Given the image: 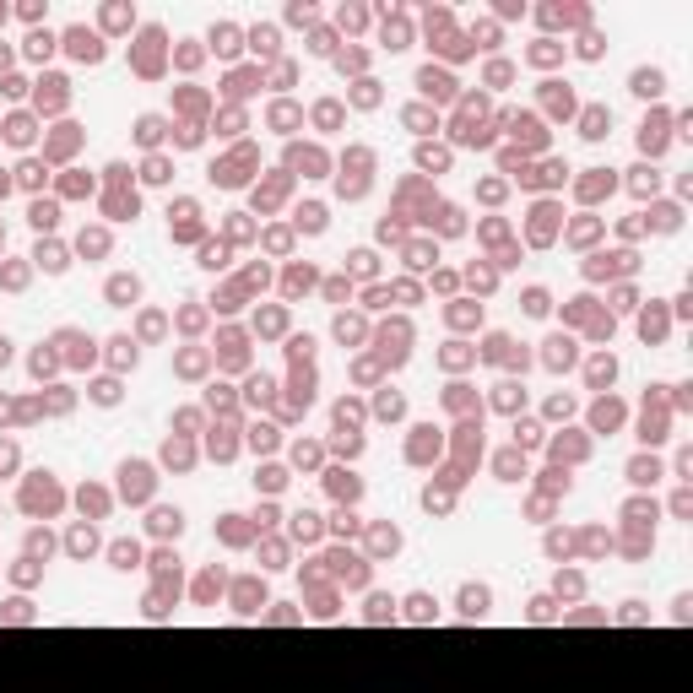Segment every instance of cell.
I'll use <instances>...</instances> for the list:
<instances>
[{
	"label": "cell",
	"instance_id": "obj_1",
	"mask_svg": "<svg viewBox=\"0 0 693 693\" xmlns=\"http://www.w3.org/2000/svg\"><path fill=\"white\" fill-rule=\"evenodd\" d=\"M65 49H71V60H82V65H98L103 60V33H92V27H82V22H76V27H65Z\"/></svg>",
	"mask_w": 693,
	"mask_h": 693
},
{
	"label": "cell",
	"instance_id": "obj_2",
	"mask_svg": "<svg viewBox=\"0 0 693 693\" xmlns=\"http://www.w3.org/2000/svg\"><path fill=\"white\" fill-rule=\"evenodd\" d=\"M417 87H423L428 98H439V103L455 98V82H449V71H433V65H423V71H417Z\"/></svg>",
	"mask_w": 693,
	"mask_h": 693
},
{
	"label": "cell",
	"instance_id": "obj_3",
	"mask_svg": "<svg viewBox=\"0 0 693 693\" xmlns=\"http://www.w3.org/2000/svg\"><path fill=\"white\" fill-rule=\"evenodd\" d=\"M211 49H217V55H223V60H233V55H239V49H244V33H239V27H233V22H217V27H211Z\"/></svg>",
	"mask_w": 693,
	"mask_h": 693
},
{
	"label": "cell",
	"instance_id": "obj_4",
	"mask_svg": "<svg viewBox=\"0 0 693 693\" xmlns=\"http://www.w3.org/2000/svg\"><path fill=\"white\" fill-rule=\"evenodd\" d=\"M244 38H249V49H255L260 60H271V55H276V43H282V33H276L271 22H260V27H249Z\"/></svg>",
	"mask_w": 693,
	"mask_h": 693
},
{
	"label": "cell",
	"instance_id": "obj_5",
	"mask_svg": "<svg viewBox=\"0 0 693 693\" xmlns=\"http://www.w3.org/2000/svg\"><path fill=\"white\" fill-rule=\"evenodd\" d=\"M607 125H612L607 108H585V114H580V136H585V141H601V136H607Z\"/></svg>",
	"mask_w": 693,
	"mask_h": 693
},
{
	"label": "cell",
	"instance_id": "obj_6",
	"mask_svg": "<svg viewBox=\"0 0 693 693\" xmlns=\"http://www.w3.org/2000/svg\"><path fill=\"white\" fill-rule=\"evenodd\" d=\"M0 136H6L11 146H27L33 141V114H11V120L0 125Z\"/></svg>",
	"mask_w": 693,
	"mask_h": 693
},
{
	"label": "cell",
	"instance_id": "obj_7",
	"mask_svg": "<svg viewBox=\"0 0 693 693\" xmlns=\"http://www.w3.org/2000/svg\"><path fill=\"white\" fill-rule=\"evenodd\" d=\"M158 43H163V27H146L141 33V55H136V65H141L146 76L158 71Z\"/></svg>",
	"mask_w": 693,
	"mask_h": 693
},
{
	"label": "cell",
	"instance_id": "obj_8",
	"mask_svg": "<svg viewBox=\"0 0 693 693\" xmlns=\"http://www.w3.org/2000/svg\"><path fill=\"white\" fill-rule=\"evenodd\" d=\"M55 33H49V27H33V33H27V60H49V55H55Z\"/></svg>",
	"mask_w": 693,
	"mask_h": 693
},
{
	"label": "cell",
	"instance_id": "obj_9",
	"mask_svg": "<svg viewBox=\"0 0 693 693\" xmlns=\"http://www.w3.org/2000/svg\"><path fill=\"white\" fill-rule=\"evenodd\" d=\"M125 498H146L152 493V477H146V466H125Z\"/></svg>",
	"mask_w": 693,
	"mask_h": 693
},
{
	"label": "cell",
	"instance_id": "obj_10",
	"mask_svg": "<svg viewBox=\"0 0 693 693\" xmlns=\"http://www.w3.org/2000/svg\"><path fill=\"white\" fill-rule=\"evenodd\" d=\"M634 92H639V98H661V87H666V76H661V71H634Z\"/></svg>",
	"mask_w": 693,
	"mask_h": 693
},
{
	"label": "cell",
	"instance_id": "obj_11",
	"mask_svg": "<svg viewBox=\"0 0 693 693\" xmlns=\"http://www.w3.org/2000/svg\"><path fill=\"white\" fill-rule=\"evenodd\" d=\"M639 146H645V152H661V146H666V120H661V114H655V120H645Z\"/></svg>",
	"mask_w": 693,
	"mask_h": 693
},
{
	"label": "cell",
	"instance_id": "obj_12",
	"mask_svg": "<svg viewBox=\"0 0 693 693\" xmlns=\"http://www.w3.org/2000/svg\"><path fill=\"white\" fill-rule=\"evenodd\" d=\"M65 103V76H43L38 87V108H60Z\"/></svg>",
	"mask_w": 693,
	"mask_h": 693
},
{
	"label": "cell",
	"instance_id": "obj_13",
	"mask_svg": "<svg viewBox=\"0 0 693 693\" xmlns=\"http://www.w3.org/2000/svg\"><path fill=\"white\" fill-rule=\"evenodd\" d=\"M98 22H103V33H125L136 17H130V6H103V17H98Z\"/></svg>",
	"mask_w": 693,
	"mask_h": 693
},
{
	"label": "cell",
	"instance_id": "obj_14",
	"mask_svg": "<svg viewBox=\"0 0 693 693\" xmlns=\"http://www.w3.org/2000/svg\"><path fill=\"white\" fill-rule=\"evenodd\" d=\"M461 612H466V617H482V612H488V591H482V585H466V591H461Z\"/></svg>",
	"mask_w": 693,
	"mask_h": 693
},
{
	"label": "cell",
	"instance_id": "obj_15",
	"mask_svg": "<svg viewBox=\"0 0 693 693\" xmlns=\"http://www.w3.org/2000/svg\"><path fill=\"white\" fill-rule=\"evenodd\" d=\"M136 293H141V282H136V276H114V282H108V298H114V304H130V298H136Z\"/></svg>",
	"mask_w": 693,
	"mask_h": 693
},
{
	"label": "cell",
	"instance_id": "obj_16",
	"mask_svg": "<svg viewBox=\"0 0 693 693\" xmlns=\"http://www.w3.org/2000/svg\"><path fill=\"white\" fill-rule=\"evenodd\" d=\"M136 141H141V146H158V141H163V120H158V114H146V120L136 125Z\"/></svg>",
	"mask_w": 693,
	"mask_h": 693
},
{
	"label": "cell",
	"instance_id": "obj_17",
	"mask_svg": "<svg viewBox=\"0 0 693 693\" xmlns=\"http://www.w3.org/2000/svg\"><path fill=\"white\" fill-rule=\"evenodd\" d=\"M547 108H552V114H569L574 92H569V87H558V82H547Z\"/></svg>",
	"mask_w": 693,
	"mask_h": 693
},
{
	"label": "cell",
	"instance_id": "obj_18",
	"mask_svg": "<svg viewBox=\"0 0 693 693\" xmlns=\"http://www.w3.org/2000/svg\"><path fill=\"white\" fill-rule=\"evenodd\" d=\"M60 223V206L55 201H33V227H55Z\"/></svg>",
	"mask_w": 693,
	"mask_h": 693
},
{
	"label": "cell",
	"instance_id": "obj_19",
	"mask_svg": "<svg viewBox=\"0 0 693 693\" xmlns=\"http://www.w3.org/2000/svg\"><path fill=\"white\" fill-rule=\"evenodd\" d=\"M33 260L43 265V271H65V255H60V244H38V255Z\"/></svg>",
	"mask_w": 693,
	"mask_h": 693
},
{
	"label": "cell",
	"instance_id": "obj_20",
	"mask_svg": "<svg viewBox=\"0 0 693 693\" xmlns=\"http://www.w3.org/2000/svg\"><path fill=\"white\" fill-rule=\"evenodd\" d=\"M314 125H320V130H336V125H342V103H320V108H314Z\"/></svg>",
	"mask_w": 693,
	"mask_h": 693
},
{
	"label": "cell",
	"instance_id": "obj_21",
	"mask_svg": "<svg viewBox=\"0 0 693 693\" xmlns=\"http://www.w3.org/2000/svg\"><path fill=\"white\" fill-rule=\"evenodd\" d=\"M547 363H552V368H564V363H574V346L564 342V336H558V342H547Z\"/></svg>",
	"mask_w": 693,
	"mask_h": 693
},
{
	"label": "cell",
	"instance_id": "obj_22",
	"mask_svg": "<svg viewBox=\"0 0 693 693\" xmlns=\"http://www.w3.org/2000/svg\"><path fill=\"white\" fill-rule=\"evenodd\" d=\"M298 227L320 233V227H326V206H304V211H298Z\"/></svg>",
	"mask_w": 693,
	"mask_h": 693
},
{
	"label": "cell",
	"instance_id": "obj_23",
	"mask_svg": "<svg viewBox=\"0 0 693 693\" xmlns=\"http://www.w3.org/2000/svg\"><path fill=\"white\" fill-rule=\"evenodd\" d=\"M385 49H407V22H385Z\"/></svg>",
	"mask_w": 693,
	"mask_h": 693
},
{
	"label": "cell",
	"instance_id": "obj_24",
	"mask_svg": "<svg viewBox=\"0 0 693 693\" xmlns=\"http://www.w3.org/2000/svg\"><path fill=\"white\" fill-rule=\"evenodd\" d=\"M271 125H276V130H293V125H298V108H293V103H276V108H271Z\"/></svg>",
	"mask_w": 693,
	"mask_h": 693
},
{
	"label": "cell",
	"instance_id": "obj_25",
	"mask_svg": "<svg viewBox=\"0 0 693 693\" xmlns=\"http://www.w3.org/2000/svg\"><path fill=\"white\" fill-rule=\"evenodd\" d=\"M55 504V488L43 482V488H27V510H49Z\"/></svg>",
	"mask_w": 693,
	"mask_h": 693
},
{
	"label": "cell",
	"instance_id": "obj_26",
	"mask_svg": "<svg viewBox=\"0 0 693 693\" xmlns=\"http://www.w3.org/2000/svg\"><path fill=\"white\" fill-rule=\"evenodd\" d=\"M309 49H314V55H330V49H336V33H330V27H314Z\"/></svg>",
	"mask_w": 693,
	"mask_h": 693
},
{
	"label": "cell",
	"instance_id": "obj_27",
	"mask_svg": "<svg viewBox=\"0 0 693 693\" xmlns=\"http://www.w3.org/2000/svg\"><path fill=\"white\" fill-rule=\"evenodd\" d=\"M152 531H163V536H168V531H179V510H158V514H152Z\"/></svg>",
	"mask_w": 693,
	"mask_h": 693
},
{
	"label": "cell",
	"instance_id": "obj_28",
	"mask_svg": "<svg viewBox=\"0 0 693 693\" xmlns=\"http://www.w3.org/2000/svg\"><path fill=\"white\" fill-rule=\"evenodd\" d=\"M249 87H255V76H249V71H233V76H227V92H233V98H244Z\"/></svg>",
	"mask_w": 693,
	"mask_h": 693
},
{
	"label": "cell",
	"instance_id": "obj_29",
	"mask_svg": "<svg viewBox=\"0 0 693 693\" xmlns=\"http://www.w3.org/2000/svg\"><path fill=\"white\" fill-rule=\"evenodd\" d=\"M531 60H536V65H552V60H558V43H552V38H542L536 49H531Z\"/></svg>",
	"mask_w": 693,
	"mask_h": 693
},
{
	"label": "cell",
	"instance_id": "obj_30",
	"mask_svg": "<svg viewBox=\"0 0 693 693\" xmlns=\"http://www.w3.org/2000/svg\"><path fill=\"white\" fill-rule=\"evenodd\" d=\"M612 374H617V363H612V358H596V363H591V379H596V385H607Z\"/></svg>",
	"mask_w": 693,
	"mask_h": 693
},
{
	"label": "cell",
	"instance_id": "obj_31",
	"mask_svg": "<svg viewBox=\"0 0 693 693\" xmlns=\"http://www.w3.org/2000/svg\"><path fill=\"white\" fill-rule=\"evenodd\" d=\"M136 558H141V552L130 547V542H120V547H114V564H120V569H136Z\"/></svg>",
	"mask_w": 693,
	"mask_h": 693
},
{
	"label": "cell",
	"instance_id": "obj_32",
	"mask_svg": "<svg viewBox=\"0 0 693 693\" xmlns=\"http://www.w3.org/2000/svg\"><path fill=\"white\" fill-rule=\"evenodd\" d=\"M634 482H655V477H661V471H655V461H634Z\"/></svg>",
	"mask_w": 693,
	"mask_h": 693
},
{
	"label": "cell",
	"instance_id": "obj_33",
	"mask_svg": "<svg viewBox=\"0 0 693 693\" xmlns=\"http://www.w3.org/2000/svg\"><path fill=\"white\" fill-rule=\"evenodd\" d=\"M363 22H368L363 6H342V27H363Z\"/></svg>",
	"mask_w": 693,
	"mask_h": 693
},
{
	"label": "cell",
	"instance_id": "obj_34",
	"mask_svg": "<svg viewBox=\"0 0 693 693\" xmlns=\"http://www.w3.org/2000/svg\"><path fill=\"white\" fill-rule=\"evenodd\" d=\"M407 125H412V130H428V125H439V120H433L428 108H407Z\"/></svg>",
	"mask_w": 693,
	"mask_h": 693
},
{
	"label": "cell",
	"instance_id": "obj_35",
	"mask_svg": "<svg viewBox=\"0 0 693 693\" xmlns=\"http://www.w3.org/2000/svg\"><path fill=\"white\" fill-rule=\"evenodd\" d=\"M22 184L38 190V184H43V163H22Z\"/></svg>",
	"mask_w": 693,
	"mask_h": 693
},
{
	"label": "cell",
	"instance_id": "obj_36",
	"mask_svg": "<svg viewBox=\"0 0 693 693\" xmlns=\"http://www.w3.org/2000/svg\"><path fill=\"white\" fill-rule=\"evenodd\" d=\"M526 309H531V314H547V293H542V287H531V293H526Z\"/></svg>",
	"mask_w": 693,
	"mask_h": 693
},
{
	"label": "cell",
	"instance_id": "obj_37",
	"mask_svg": "<svg viewBox=\"0 0 693 693\" xmlns=\"http://www.w3.org/2000/svg\"><path fill=\"white\" fill-rule=\"evenodd\" d=\"M510 76H514V71H510V65H504V60H493V65H488V82H493V87H504V82H510Z\"/></svg>",
	"mask_w": 693,
	"mask_h": 693
},
{
	"label": "cell",
	"instance_id": "obj_38",
	"mask_svg": "<svg viewBox=\"0 0 693 693\" xmlns=\"http://www.w3.org/2000/svg\"><path fill=\"white\" fill-rule=\"evenodd\" d=\"M417 163H423V168H444L449 158H444V152H433V146H423V152H417Z\"/></svg>",
	"mask_w": 693,
	"mask_h": 693
},
{
	"label": "cell",
	"instance_id": "obj_39",
	"mask_svg": "<svg viewBox=\"0 0 693 693\" xmlns=\"http://www.w3.org/2000/svg\"><path fill=\"white\" fill-rule=\"evenodd\" d=\"M352 98L368 108V103H379V87H374V82H358V92H352Z\"/></svg>",
	"mask_w": 693,
	"mask_h": 693
},
{
	"label": "cell",
	"instance_id": "obj_40",
	"mask_svg": "<svg viewBox=\"0 0 693 693\" xmlns=\"http://www.w3.org/2000/svg\"><path fill=\"white\" fill-rule=\"evenodd\" d=\"M407 607H412V617H433V601H428V596H412Z\"/></svg>",
	"mask_w": 693,
	"mask_h": 693
},
{
	"label": "cell",
	"instance_id": "obj_41",
	"mask_svg": "<svg viewBox=\"0 0 693 693\" xmlns=\"http://www.w3.org/2000/svg\"><path fill=\"white\" fill-rule=\"evenodd\" d=\"M580 55H585V60H596V55H601V38H596V33H585V38H580Z\"/></svg>",
	"mask_w": 693,
	"mask_h": 693
},
{
	"label": "cell",
	"instance_id": "obj_42",
	"mask_svg": "<svg viewBox=\"0 0 693 693\" xmlns=\"http://www.w3.org/2000/svg\"><path fill=\"white\" fill-rule=\"evenodd\" d=\"M0 92H6V98H22V92H27V82H22V76H6V82H0Z\"/></svg>",
	"mask_w": 693,
	"mask_h": 693
},
{
	"label": "cell",
	"instance_id": "obj_43",
	"mask_svg": "<svg viewBox=\"0 0 693 693\" xmlns=\"http://www.w3.org/2000/svg\"><path fill=\"white\" fill-rule=\"evenodd\" d=\"M146 179H152V184L168 179V163H163V158H152V163H146Z\"/></svg>",
	"mask_w": 693,
	"mask_h": 693
},
{
	"label": "cell",
	"instance_id": "obj_44",
	"mask_svg": "<svg viewBox=\"0 0 693 693\" xmlns=\"http://www.w3.org/2000/svg\"><path fill=\"white\" fill-rule=\"evenodd\" d=\"M336 336H342V342H352V336H363V326H358V320H336Z\"/></svg>",
	"mask_w": 693,
	"mask_h": 693
},
{
	"label": "cell",
	"instance_id": "obj_45",
	"mask_svg": "<svg viewBox=\"0 0 693 693\" xmlns=\"http://www.w3.org/2000/svg\"><path fill=\"white\" fill-rule=\"evenodd\" d=\"M634 190L645 195V190H655V168H639V179H634Z\"/></svg>",
	"mask_w": 693,
	"mask_h": 693
},
{
	"label": "cell",
	"instance_id": "obj_46",
	"mask_svg": "<svg viewBox=\"0 0 693 693\" xmlns=\"http://www.w3.org/2000/svg\"><path fill=\"white\" fill-rule=\"evenodd\" d=\"M71 552H92V531H76V536H71Z\"/></svg>",
	"mask_w": 693,
	"mask_h": 693
},
{
	"label": "cell",
	"instance_id": "obj_47",
	"mask_svg": "<svg viewBox=\"0 0 693 693\" xmlns=\"http://www.w3.org/2000/svg\"><path fill=\"white\" fill-rule=\"evenodd\" d=\"M352 265H358V276H368V271H374V255H368V249H358V255H352Z\"/></svg>",
	"mask_w": 693,
	"mask_h": 693
},
{
	"label": "cell",
	"instance_id": "obj_48",
	"mask_svg": "<svg viewBox=\"0 0 693 693\" xmlns=\"http://www.w3.org/2000/svg\"><path fill=\"white\" fill-rule=\"evenodd\" d=\"M11 461H17V455H11V444H0V471L11 466Z\"/></svg>",
	"mask_w": 693,
	"mask_h": 693
},
{
	"label": "cell",
	"instance_id": "obj_49",
	"mask_svg": "<svg viewBox=\"0 0 693 693\" xmlns=\"http://www.w3.org/2000/svg\"><path fill=\"white\" fill-rule=\"evenodd\" d=\"M6 65H11V49H6V43H0V71H6Z\"/></svg>",
	"mask_w": 693,
	"mask_h": 693
},
{
	"label": "cell",
	"instance_id": "obj_50",
	"mask_svg": "<svg viewBox=\"0 0 693 693\" xmlns=\"http://www.w3.org/2000/svg\"><path fill=\"white\" fill-rule=\"evenodd\" d=\"M0 27H6V6H0Z\"/></svg>",
	"mask_w": 693,
	"mask_h": 693
},
{
	"label": "cell",
	"instance_id": "obj_51",
	"mask_svg": "<svg viewBox=\"0 0 693 693\" xmlns=\"http://www.w3.org/2000/svg\"><path fill=\"white\" fill-rule=\"evenodd\" d=\"M0 195H6V179H0Z\"/></svg>",
	"mask_w": 693,
	"mask_h": 693
}]
</instances>
